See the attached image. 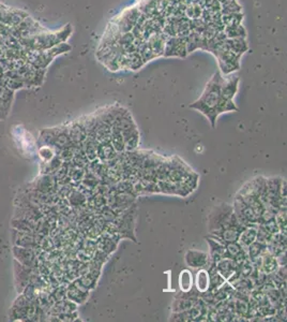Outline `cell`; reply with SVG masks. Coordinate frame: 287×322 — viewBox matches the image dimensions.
Wrapping results in <instances>:
<instances>
[{
    "label": "cell",
    "mask_w": 287,
    "mask_h": 322,
    "mask_svg": "<svg viewBox=\"0 0 287 322\" xmlns=\"http://www.w3.org/2000/svg\"><path fill=\"white\" fill-rule=\"evenodd\" d=\"M223 76L220 72L214 73L212 79L206 85L201 96L190 108L195 109L201 114H204L211 123V126L216 127V121L219 115L229 111H237L233 100H227L223 97L221 86Z\"/></svg>",
    "instance_id": "6da1fadb"
},
{
    "label": "cell",
    "mask_w": 287,
    "mask_h": 322,
    "mask_svg": "<svg viewBox=\"0 0 287 322\" xmlns=\"http://www.w3.org/2000/svg\"><path fill=\"white\" fill-rule=\"evenodd\" d=\"M72 28L70 25H66L63 29L56 32H47L46 30L40 32L38 35L19 39L20 43L26 50H45L52 48L57 44L65 42L70 37Z\"/></svg>",
    "instance_id": "7a4b0ae2"
},
{
    "label": "cell",
    "mask_w": 287,
    "mask_h": 322,
    "mask_svg": "<svg viewBox=\"0 0 287 322\" xmlns=\"http://www.w3.org/2000/svg\"><path fill=\"white\" fill-rule=\"evenodd\" d=\"M207 223L208 231L210 234L221 231L226 228L243 226L239 223L237 216H236L234 207L230 205L229 203L224 202L219 203L210 210Z\"/></svg>",
    "instance_id": "3957f363"
},
{
    "label": "cell",
    "mask_w": 287,
    "mask_h": 322,
    "mask_svg": "<svg viewBox=\"0 0 287 322\" xmlns=\"http://www.w3.org/2000/svg\"><path fill=\"white\" fill-rule=\"evenodd\" d=\"M71 46L69 44H66L65 42H62V43L57 44L54 47L45 50H27L25 61H26V63L32 65L33 67L38 68V69L46 70L47 66L52 63V61L56 56L69 52Z\"/></svg>",
    "instance_id": "277c9868"
},
{
    "label": "cell",
    "mask_w": 287,
    "mask_h": 322,
    "mask_svg": "<svg viewBox=\"0 0 287 322\" xmlns=\"http://www.w3.org/2000/svg\"><path fill=\"white\" fill-rule=\"evenodd\" d=\"M214 56L218 58L219 66H220L221 68V71L225 74H230L236 70H238L240 68V64H239L240 56L235 54L234 52H232V50L225 48L223 45L220 47V49L218 50Z\"/></svg>",
    "instance_id": "5b68a950"
},
{
    "label": "cell",
    "mask_w": 287,
    "mask_h": 322,
    "mask_svg": "<svg viewBox=\"0 0 287 322\" xmlns=\"http://www.w3.org/2000/svg\"><path fill=\"white\" fill-rule=\"evenodd\" d=\"M234 211L237 216L239 223L243 226H253L258 225V216L254 209L247 205L241 199L236 197L234 202Z\"/></svg>",
    "instance_id": "8992f818"
},
{
    "label": "cell",
    "mask_w": 287,
    "mask_h": 322,
    "mask_svg": "<svg viewBox=\"0 0 287 322\" xmlns=\"http://www.w3.org/2000/svg\"><path fill=\"white\" fill-rule=\"evenodd\" d=\"M39 250L41 249H31L16 246V245H14L12 249L14 260L20 262L21 264L31 269H38L39 266Z\"/></svg>",
    "instance_id": "52a82bcc"
},
{
    "label": "cell",
    "mask_w": 287,
    "mask_h": 322,
    "mask_svg": "<svg viewBox=\"0 0 287 322\" xmlns=\"http://www.w3.org/2000/svg\"><path fill=\"white\" fill-rule=\"evenodd\" d=\"M139 15H140V11L138 9V7H133L126 9L113 22L117 25L118 29H119L120 32L123 35V33L130 32L133 29V27L135 26V24H136L139 18Z\"/></svg>",
    "instance_id": "ba28073f"
},
{
    "label": "cell",
    "mask_w": 287,
    "mask_h": 322,
    "mask_svg": "<svg viewBox=\"0 0 287 322\" xmlns=\"http://www.w3.org/2000/svg\"><path fill=\"white\" fill-rule=\"evenodd\" d=\"M42 236L43 235L32 232H22L12 228V240L16 246L31 249H41L40 243L42 240Z\"/></svg>",
    "instance_id": "9c48e42d"
},
{
    "label": "cell",
    "mask_w": 287,
    "mask_h": 322,
    "mask_svg": "<svg viewBox=\"0 0 287 322\" xmlns=\"http://www.w3.org/2000/svg\"><path fill=\"white\" fill-rule=\"evenodd\" d=\"M187 54V37H167L163 56L185 57Z\"/></svg>",
    "instance_id": "30bf717a"
},
{
    "label": "cell",
    "mask_w": 287,
    "mask_h": 322,
    "mask_svg": "<svg viewBox=\"0 0 287 322\" xmlns=\"http://www.w3.org/2000/svg\"><path fill=\"white\" fill-rule=\"evenodd\" d=\"M37 273V269H31L28 266H25L21 264L20 262L14 260V277H15V287L19 294L22 293L24 288L28 284L32 276Z\"/></svg>",
    "instance_id": "8fae6325"
},
{
    "label": "cell",
    "mask_w": 287,
    "mask_h": 322,
    "mask_svg": "<svg viewBox=\"0 0 287 322\" xmlns=\"http://www.w3.org/2000/svg\"><path fill=\"white\" fill-rule=\"evenodd\" d=\"M31 302L23 293L18 296L10 308L9 317L11 320H28Z\"/></svg>",
    "instance_id": "7c38bea8"
},
{
    "label": "cell",
    "mask_w": 287,
    "mask_h": 322,
    "mask_svg": "<svg viewBox=\"0 0 287 322\" xmlns=\"http://www.w3.org/2000/svg\"><path fill=\"white\" fill-rule=\"evenodd\" d=\"M184 261L188 266H191L192 269H204L205 266H210L211 258L207 252L198 251V250H188L185 252Z\"/></svg>",
    "instance_id": "4fadbf2b"
},
{
    "label": "cell",
    "mask_w": 287,
    "mask_h": 322,
    "mask_svg": "<svg viewBox=\"0 0 287 322\" xmlns=\"http://www.w3.org/2000/svg\"><path fill=\"white\" fill-rule=\"evenodd\" d=\"M58 183L56 182L52 174H42L35 181V183L32 184L33 190L46 194L56 193Z\"/></svg>",
    "instance_id": "5bb4252c"
},
{
    "label": "cell",
    "mask_w": 287,
    "mask_h": 322,
    "mask_svg": "<svg viewBox=\"0 0 287 322\" xmlns=\"http://www.w3.org/2000/svg\"><path fill=\"white\" fill-rule=\"evenodd\" d=\"M89 296V290L84 287L79 279L73 282L66 288V299L74 302L75 304H82L87 300Z\"/></svg>",
    "instance_id": "9a60e30c"
},
{
    "label": "cell",
    "mask_w": 287,
    "mask_h": 322,
    "mask_svg": "<svg viewBox=\"0 0 287 322\" xmlns=\"http://www.w3.org/2000/svg\"><path fill=\"white\" fill-rule=\"evenodd\" d=\"M244 227H246V226L226 228V229H223V230H221V231L211 233L210 237H212V239H214V240L220 241L223 244L238 242L239 235H240L241 231L243 230Z\"/></svg>",
    "instance_id": "2e32d148"
},
{
    "label": "cell",
    "mask_w": 287,
    "mask_h": 322,
    "mask_svg": "<svg viewBox=\"0 0 287 322\" xmlns=\"http://www.w3.org/2000/svg\"><path fill=\"white\" fill-rule=\"evenodd\" d=\"M214 267L217 272L226 279V282L239 272V266L237 265V263L230 258H224L218 261L217 263H214Z\"/></svg>",
    "instance_id": "e0dca14e"
},
{
    "label": "cell",
    "mask_w": 287,
    "mask_h": 322,
    "mask_svg": "<svg viewBox=\"0 0 287 322\" xmlns=\"http://www.w3.org/2000/svg\"><path fill=\"white\" fill-rule=\"evenodd\" d=\"M206 241L210 246V258L212 263H217L218 261H220L221 259L229 258V253H227V249L225 244L221 243L220 241L214 240L212 237H206Z\"/></svg>",
    "instance_id": "ac0fdd59"
},
{
    "label": "cell",
    "mask_w": 287,
    "mask_h": 322,
    "mask_svg": "<svg viewBox=\"0 0 287 322\" xmlns=\"http://www.w3.org/2000/svg\"><path fill=\"white\" fill-rule=\"evenodd\" d=\"M69 138L71 143L78 146H82V144L86 141L88 134L85 127L82 125L81 122L73 123L69 126Z\"/></svg>",
    "instance_id": "d6986e66"
},
{
    "label": "cell",
    "mask_w": 287,
    "mask_h": 322,
    "mask_svg": "<svg viewBox=\"0 0 287 322\" xmlns=\"http://www.w3.org/2000/svg\"><path fill=\"white\" fill-rule=\"evenodd\" d=\"M239 79L237 76H230V78H223L221 91L222 95L227 100H233L238 91Z\"/></svg>",
    "instance_id": "ffe728a7"
},
{
    "label": "cell",
    "mask_w": 287,
    "mask_h": 322,
    "mask_svg": "<svg viewBox=\"0 0 287 322\" xmlns=\"http://www.w3.org/2000/svg\"><path fill=\"white\" fill-rule=\"evenodd\" d=\"M123 141H124V148L128 151H133L136 149L139 144V133L137 130V127H132L130 129H126L121 131Z\"/></svg>",
    "instance_id": "44dd1931"
},
{
    "label": "cell",
    "mask_w": 287,
    "mask_h": 322,
    "mask_svg": "<svg viewBox=\"0 0 287 322\" xmlns=\"http://www.w3.org/2000/svg\"><path fill=\"white\" fill-rule=\"evenodd\" d=\"M257 226L258 225H253V226H247L243 228V230L241 231L239 239H238V243L240 244V246L246 249L250 246V245L256 241V236H257Z\"/></svg>",
    "instance_id": "7402d4cb"
},
{
    "label": "cell",
    "mask_w": 287,
    "mask_h": 322,
    "mask_svg": "<svg viewBox=\"0 0 287 322\" xmlns=\"http://www.w3.org/2000/svg\"><path fill=\"white\" fill-rule=\"evenodd\" d=\"M223 46L238 56H241L249 48L244 38H226Z\"/></svg>",
    "instance_id": "603a6c76"
},
{
    "label": "cell",
    "mask_w": 287,
    "mask_h": 322,
    "mask_svg": "<svg viewBox=\"0 0 287 322\" xmlns=\"http://www.w3.org/2000/svg\"><path fill=\"white\" fill-rule=\"evenodd\" d=\"M278 267L276 258L267 250L260 256V271L266 275H271Z\"/></svg>",
    "instance_id": "cb8c5ba5"
},
{
    "label": "cell",
    "mask_w": 287,
    "mask_h": 322,
    "mask_svg": "<svg viewBox=\"0 0 287 322\" xmlns=\"http://www.w3.org/2000/svg\"><path fill=\"white\" fill-rule=\"evenodd\" d=\"M117 151L113 147L111 142L99 144L98 147V159L101 160V163L106 164L107 161H112L116 158Z\"/></svg>",
    "instance_id": "d4e9b609"
},
{
    "label": "cell",
    "mask_w": 287,
    "mask_h": 322,
    "mask_svg": "<svg viewBox=\"0 0 287 322\" xmlns=\"http://www.w3.org/2000/svg\"><path fill=\"white\" fill-rule=\"evenodd\" d=\"M96 242H97V249L107 253V255H109V253H112L113 251L116 250L117 243H118L116 240L112 239V237H109L108 235H105L103 233L98 237Z\"/></svg>",
    "instance_id": "484cf974"
},
{
    "label": "cell",
    "mask_w": 287,
    "mask_h": 322,
    "mask_svg": "<svg viewBox=\"0 0 287 322\" xmlns=\"http://www.w3.org/2000/svg\"><path fill=\"white\" fill-rule=\"evenodd\" d=\"M210 285V278H209V273L208 271L205 269H200L198 272L196 273L195 276V287L196 290L201 294L209 289Z\"/></svg>",
    "instance_id": "4316f807"
},
{
    "label": "cell",
    "mask_w": 287,
    "mask_h": 322,
    "mask_svg": "<svg viewBox=\"0 0 287 322\" xmlns=\"http://www.w3.org/2000/svg\"><path fill=\"white\" fill-rule=\"evenodd\" d=\"M11 226L13 229H15V230H19L22 232L36 233V230H37V222H31V220H26V219L13 218Z\"/></svg>",
    "instance_id": "83f0119b"
},
{
    "label": "cell",
    "mask_w": 287,
    "mask_h": 322,
    "mask_svg": "<svg viewBox=\"0 0 287 322\" xmlns=\"http://www.w3.org/2000/svg\"><path fill=\"white\" fill-rule=\"evenodd\" d=\"M82 147H83L84 151H85V154L88 157L89 161L97 159L99 143L95 139L88 137L86 139V141L82 144Z\"/></svg>",
    "instance_id": "f1b7e54d"
},
{
    "label": "cell",
    "mask_w": 287,
    "mask_h": 322,
    "mask_svg": "<svg viewBox=\"0 0 287 322\" xmlns=\"http://www.w3.org/2000/svg\"><path fill=\"white\" fill-rule=\"evenodd\" d=\"M267 250V244L260 243L258 241L253 242L250 246L247 248V253H248V258L253 261L254 259L260 257L263 253Z\"/></svg>",
    "instance_id": "f546056e"
},
{
    "label": "cell",
    "mask_w": 287,
    "mask_h": 322,
    "mask_svg": "<svg viewBox=\"0 0 287 322\" xmlns=\"http://www.w3.org/2000/svg\"><path fill=\"white\" fill-rule=\"evenodd\" d=\"M111 144L117 152H122L125 150L124 148V141L122 133L120 129L112 127V134H111Z\"/></svg>",
    "instance_id": "4dcf8cb0"
},
{
    "label": "cell",
    "mask_w": 287,
    "mask_h": 322,
    "mask_svg": "<svg viewBox=\"0 0 287 322\" xmlns=\"http://www.w3.org/2000/svg\"><path fill=\"white\" fill-rule=\"evenodd\" d=\"M67 201H69V204L71 206H73V207H81L84 204H86L87 198L82 191L73 189L70 192L69 196H67Z\"/></svg>",
    "instance_id": "1f68e13d"
},
{
    "label": "cell",
    "mask_w": 287,
    "mask_h": 322,
    "mask_svg": "<svg viewBox=\"0 0 287 322\" xmlns=\"http://www.w3.org/2000/svg\"><path fill=\"white\" fill-rule=\"evenodd\" d=\"M71 163L75 166V167H79V168H83L85 169L87 166H89V159L88 157L86 156L85 151H84L83 147L80 146L77 148V150H75L74 152V156L71 160Z\"/></svg>",
    "instance_id": "d6a6232c"
},
{
    "label": "cell",
    "mask_w": 287,
    "mask_h": 322,
    "mask_svg": "<svg viewBox=\"0 0 287 322\" xmlns=\"http://www.w3.org/2000/svg\"><path fill=\"white\" fill-rule=\"evenodd\" d=\"M179 287L182 292L192 290L193 288V277L189 270H183L179 275Z\"/></svg>",
    "instance_id": "836d02e7"
},
{
    "label": "cell",
    "mask_w": 287,
    "mask_h": 322,
    "mask_svg": "<svg viewBox=\"0 0 287 322\" xmlns=\"http://www.w3.org/2000/svg\"><path fill=\"white\" fill-rule=\"evenodd\" d=\"M226 38H246V29L242 25H233V26L224 27Z\"/></svg>",
    "instance_id": "e575fe53"
},
{
    "label": "cell",
    "mask_w": 287,
    "mask_h": 322,
    "mask_svg": "<svg viewBox=\"0 0 287 322\" xmlns=\"http://www.w3.org/2000/svg\"><path fill=\"white\" fill-rule=\"evenodd\" d=\"M234 303V310L238 313L240 317H248L250 313V304L246 300L237 299Z\"/></svg>",
    "instance_id": "d590c367"
},
{
    "label": "cell",
    "mask_w": 287,
    "mask_h": 322,
    "mask_svg": "<svg viewBox=\"0 0 287 322\" xmlns=\"http://www.w3.org/2000/svg\"><path fill=\"white\" fill-rule=\"evenodd\" d=\"M275 223L277 225L278 231L286 234V208H280L275 213Z\"/></svg>",
    "instance_id": "8d00e7d4"
},
{
    "label": "cell",
    "mask_w": 287,
    "mask_h": 322,
    "mask_svg": "<svg viewBox=\"0 0 287 322\" xmlns=\"http://www.w3.org/2000/svg\"><path fill=\"white\" fill-rule=\"evenodd\" d=\"M58 154V151L56 148L52 147V146H40L39 148V155L42 158V160L46 163V161H49L50 159H53L56 155Z\"/></svg>",
    "instance_id": "74e56055"
},
{
    "label": "cell",
    "mask_w": 287,
    "mask_h": 322,
    "mask_svg": "<svg viewBox=\"0 0 287 322\" xmlns=\"http://www.w3.org/2000/svg\"><path fill=\"white\" fill-rule=\"evenodd\" d=\"M50 295L53 296V299L56 302L62 301L66 299V288L65 287H56L53 290V292H50Z\"/></svg>",
    "instance_id": "f35d334b"
},
{
    "label": "cell",
    "mask_w": 287,
    "mask_h": 322,
    "mask_svg": "<svg viewBox=\"0 0 287 322\" xmlns=\"http://www.w3.org/2000/svg\"><path fill=\"white\" fill-rule=\"evenodd\" d=\"M2 90H3V87H0V94H2ZM8 114H9V113H7V111H6L3 103H2V101H0V121H5L6 118H7V116H8Z\"/></svg>",
    "instance_id": "ab89813d"
}]
</instances>
